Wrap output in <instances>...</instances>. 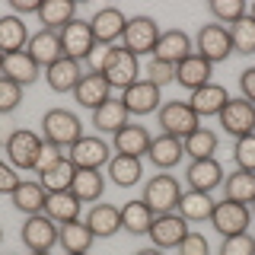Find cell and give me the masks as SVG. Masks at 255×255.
<instances>
[{"mask_svg": "<svg viewBox=\"0 0 255 255\" xmlns=\"http://www.w3.org/2000/svg\"><path fill=\"white\" fill-rule=\"evenodd\" d=\"M42 131H45V143H51V147H58V150H70L80 137H83V125H80V118L74 115V112H67V109L45 112Z\"/></svg>", "mask_w": 255, "mask_h": 255, "instance_id": "cell-1", "label": "cell"}, {"mask_svg": "<svg viewBox=\"0 0 255 255\" xmlns=\"http://www.w3.org/2000/svg\"><path fill=\"white\" fill-rule=\"evenodd\" d=\"M179 198H182L179 179H175V175H169V172H159V175H153V179H147L140 201L159 217V214H172L175 207H179Z\"/></svg>", "mask_w": 255, "mask_h": 255, "instance_id": "cell-2", "label": "cell"}, {"mask_svg": "<svg viewBox=\"0 0 255 255\" xmlns=\"http://www.w3.org/2000/svg\"><path fill=\"white\" fill-rule=\"evenodd\" d=\"M42 147H45V140L38 137L35 131H26V128L13 131L10 137H6V143H3L10 166H13V169H22V172H26V169H35Z\"/></svg>", "mask_w": 255, "mask_h": 255, "instance_id": "cell-3", "label": "cell"}, {"mask_svg": "<svg viewBox=\"0 0 255 255\" xmlns=\"http://www.w3.org/2000/svg\"><path fill=\"white\" fill-rule=\"evenodd\" d=\"M159 22L153 16H131L122 35V48H128L131 54H153V48L159 42Z\"/></svg>", "mask_w": 255, "mask_h": 255, "instance_id": "cell-4", "label": "cell"}, {"mask_svg": "<svg viewBox=\"0 0 255 255\" xmlns=\"http://www.w3.org/2000/svg\"><path fill=\"white\" fill-rule=\"evenodd\" d=\"M137 74H140L137 54H131L122 45H112L109 58H106V67H102V77H106L112 86H118V90H128L131 83H137Z\"/></svg>", "mask_w": 255, "mask_h": 255, "instance_id": "cell-5", "label": "cell"}, {"mask_svg": "<svg viewBox=\"0 0 255 255\" xmlns=\"http://www.w3.org/2000/svg\"><path fill=\"white\" fill-rule=\"evenodd\" d=\"M159 128H163V134H169V137H179L185 140L191 131H198L201 128V118L191 112L188 102H166V106H159Z\"/></svg>", "mask_w": 255, "mask_h": 255, "instance_id": "cell-6", "label": "cell"}, {"mask_svg": "<svg viewBox=\"0 0 255 255\" xmlns=\"http://www.w3.org/2000/svg\"><path fill=\"white\" fill-rule=\"evenodd\" d=\"M252 223V211L249 204H236V201H217L211 214V227L217 230L220 236H236V233H249Z\"/></svg>", "mask_w": 255, "mask_h": 255, "instance_id": "cell-7", "label": "cell"}, {"mask_svg": "<svg viewBox=\"0 0 255 255\" xmlns=\"http://www.w3.org/2000/svg\"><path fill=\"white\" fill-rule=\"evenodd\" d=\"M230 51H233V42H230V29L220 26V22H211V26H201L195 35V54H201L204 61L217 64L227 61Z\"/></svg>", "mask_w": 255, "mask_h": 255, "instance_id": "cell-8", "label": "cell"}, {"mask_svg": "<svg viewBox=\"0 0 255 255\" xmlns=\"http://www.w3.org/2000/svg\"><path fill=\"white\" fill-rule=\"evenodd\" d=\"M22 243H26L29 252H51L61 239V227L45 214H32V217L22 223Z\"/></svg>", "mask_w": 255, "mask_h": 255, "instance_id": "cell-9", "label": "cell"}, {"mask_svg": "<svg viewBox=\"0 0 255 255\" xmlns=\"http://www.w3.org/2000/svg\"><path fill=\"white\" fill-rule=\"evenodd\" d=\"M61 48H64V58H74V61H83L96 51V35H93V26L90 19H74L67 22L61 32Z\"/></svg>", "mask_w": 255, "mask_h": 255, "instance_id": "cell-10", "label": "cell"}, {"mask_svg": "<svg viewBox=\"0 0 255 255\" xmlns=\"http://www.w3.org/2000/svg\"><path fill=\"white\" fill-rule=\"evenodd\" d=\"M220 128L233 137H246V134H255V106L249 99H230L227 106L220 109Z\"/></svg>", "mask_w": 255, "mask_h": 255, "instance_id": "cell-11", "label": "cell"}, {"mask_svg": "<svg viewBox=\"0 0 255 255\" xmlns=\"http://www.w3.org/2000/svg\"><path fill=\"white\" fill-rule=\"evenodd\" d=\"M191 233L188 230V220L179 217V214H159L153 217V227H150V239H153L156 249H179L182 239Z\"/></svg>", "mask_w": 255, "mask_h": 255, "instance_id": "cell-12", "label": "cell"}, {"mask_svg": "<svg viewBox=\"0 0 255 255\" xmlns=\"http://www.w3.org/2000/svg\"><path fill=\"white\" fill-rule=\"evenodd\" d=\"M67 156L77 169H102L112 159V147L102 137H80L74 147L67 150Z\"/></svg>", "mask_w": 255, "mask_h": 255, "instance_id": "cell-13", "label": "cell"}, {"mask_svg": "<svg viewBox=\"0 0 255 255\" xmlns=\"http://www.w3.org/2000/svg\"><path fill=\"white\" fill-rule=\"evenodd\" d=\"M122 102L128 115H150L159 109V86H153L150 80H137L128 90H122Z\"/></svg>", "mask_w": 255, "mask_h": 255, "instance_id": "cell-14", "label": "cell"}, {"mask_svg": "<svg viewBox=\"0 0 255 255\" xmlns=\"http://www.w3.org/2000/svg\"><path fill=\"white\" fill-rule=\"evenodd\" d=\"M211 74H214V64L204 61L201 54H195V51H191L185 61L175 64V83L185 86V90H191V93L211 83Z\"/></svg>", "mask_w": 255, "mask_h": 255, "instance_id": "cell-15", "label": "cell"}, {"mask_svg": "<svg viewBox=\"0 0 255 255\" xmlns=\"http://www.w3.org/2000/svg\"><path fill=\"white\" fill-rule=\"evenodd\" d=\"M93 26V35H96V45H112L115 38L125 35V13L118 10V6H102V10H96V16L90 19Z\"/></svg>", "mask_w": 255, "mask_h": 255, "instance_id": "cell-16", "label": "cell"}, {"mask_svg": "<svg viewBox=\"0 0 255 255\" xmlns=\"http://www.w3.org/2000/svg\"><path fill=\"white\" fill-rule=\"evenodd\" d=\"M185 179H188V185L195 191H207V195H211L217 185H223L227 175H223V166L217 159L207 156V159H191L188 169H185Z\"/></svg>", "mask_w": 255, "mask_h": 255, "instance_id": "cell-17", "label": "cell"}, {"mask_svg": "<svg viewBox=\"0 0 255 255\" xmlns=\"http://www.w3.org/2000/svg\"><path fill=\"white\" fill-rule=\"evenodd\" d=\"M26 54L38 64V67H51L54 61H61V58H64L61 35H58V32H51V29L35 32V35L29 38V45H26Z\"/></svg>", "mask_w": 255, "mask_h": 255, "instance_id": "cell-18", "label": "cell"}, {"mask_svg": "<svg viewBox=\"0 0 255 255\" xmlns=\"http://www.w3.org/2000/svg\"><path fill=\"white\" fill-rule=\"evenodd\" d=\"M77 106H83V109H99L106 99H112V83L102 74H83L80 77V83H77Z\"/></svg>", "mask_w": 255, "mask_h": 255, "instance_id": "cell-19", "label": "cell"}, {"mask_svg": "<svg viewBox=\"0 0 255 255\" xmlns=\"http://www.w3.org/2000/svg\"><path fill=\"white\" fill-rule=\"evenodd\" d=\"M230 102V96H227V90H223L220 83H207V86H201V90H195L188 96V106H191V112H195L198 118H211V115H220V109Z\"/></svg>", "mask_w": 255, "mask_h": 255, "instance_id": "cell-20", "label": "cell"}, {"mask_svg": "<svg viewBox=\"0 0 255 255\" xmlns=\"http://www.w3.org/2000/svg\"><path fill=\"white\" fill-rule=\"evenodd\" d=\"M191 51H195V45H191V38L185 35V32H182V29H169V32L159 35V42L153 48V58L166 61V64H179V61H185Z\"/></svg>", "mask_w": 255, "mask_h": 255, "instance_id": "cell-21", "label": "cell"}, {"mask_svg": "<svg viewBox=\"0 0 255 255\" xmlns=\"http://www.w3.org/2000/svg\"><path fill=\"white\" fill-rule=\"evenodd\" d=\"M80 77H83V70H80V61H74V58H61L51 67H45V83L54 93H74Z\"/></svg>", "mask_w": 255, "mask_h": 255, "instance_id": "cell-22", "label": "cell"}, {"mask_svg": "<svg viewBox=\"0 0 255 255\" xmlns=\"http://www.w3.org/2000/svg\"><path fill=\"white\" fill-rule=\"evenodd\" d=\"M0 74L6 80H13V83H19V86H29V83H35V80L42 77V67H38L26 51H13V54H3Z\"/></svg>", "mask_w": 255, "mask_h": 255, "instance_id": "cell-23", "label": "cell"}, {"mask_svg": "<svg viewBox=\"0 0 255 255\" xmlns=\"http://www.w3.org/2000/svg\"><path fill=\"white\" fill-rule=\"evenodd\" d=\"M45 217H51L58 227L64 223H74L80 220V201L74 191H48V201H45Z\"/></svg>", "mask_w": 255, "mask_h": 255, "instance_id": "cell-24", "label": "cell"}, {"mask_svg": "<svg viewBox=\"0 0 255 255\" xmlns=\"http://www.w3.org/2000/svg\"><path fill=\"white\" fill-rule=\"evenodd\" d=\"M150 140H153V137H150V131H147L143 125H131V122H128L122 131L115 134V153L137 156V159H140V156L150 150Z\"/></svg>", "mask_w": 255, "mask_h": 255, "instance_id": "cell-25", "label": "cell"}, {"mask_svg": "<svg viewBox=\"0 0 255 255\" xmlns=\"http://www.w3.org/2000/svg\"><path fill=\"white\" fill-rule=\"evenodd\" d=\"M86 227L93 230V236L96 239H106V236H115L118 230H122V207H115V204H96L90 214H86Z\"/></svg>", "mask_w": 255, "mask_h": 255, "instance_id": "cell-26", "label": "cell"}, {"mask_svg": "<svg viewBox=\"0 0 255 255\" xmlns=\"http://www.w3.org/2000/svg\"><path fill=\"white\" fill-rule=\"evenodd\" d=\"M147 156H150V163H153V166H159V169H172V166H179V159L185 156V147H182L179 137L159 134V137L150 140Z\"/></svg>", "mask_w": 255, "mask_h": 255, "instance_id": "cell-27", "label": "cell"}, {"mask_svg": "<svg viewBox=\"0 0 255 255\" xmlns=\"http://www.w3.org/2000/svg\"><path fill=\"white\" fill-rule=\"evenodd\" d=\"M10 201L16 211H22V214H42L45 211V201H48V191L42 188V182H26L22 179L19 185L13 188V195H10Z\"/></svg>", "mask_w": 255, "mask_h": 255, "instance_id": "cell-28", "label": "cell"}, {"mask_svg": "<svg viewBox=\"0 0 255 255\" xmlns=\"http://www.w3.org/2000/svg\"><path fill=\"white\" fill-rule=\"evenodd\" d=\"M29 29L19 16H0V54H13V51H26L29 45Z\"/></svg>", "mask_w": 255, "mask_h": 255, "instance_id": "cell-29", "label": "cell"}, {"mask_svg": "<svg viewBox=\"0 0 255 255\" xmlns=\"http://www.w3.org/2000/svg\"><path fill=\"white\" fill-rule=\"evenodd\" d=\"M214 198L207 195V191H182V198H179V217H185L188 223H204V220H211V214H214Z\"/></svg>", "mask_w": 255, "mask_h": 255, "instance_id": "cell-30", "label": "cell"}, {"mask_svg": "<svg viewBox=\"0 0 255 255\" xmlns=\"http://www.w3.org/2000/svg\"><path fill=\"white\" fill-rule=\"evenodd\" d=\"M128 125V109L122 99H106L99 109H93V128L102 134H118Z\"/></svg>", "mask_w": 255, "mask_h": 255, "instance_id": "cell-31", "label": "cell"}, {"mask_svg": "<svg viewBox=\"0 0 255 255\" xmlns=\"http://www.w3.org/2000/svg\"><path fill=\"white\" fill-rule=\"evenodd\" d=\"M70 191L77 195V201H80V204H93V201H99L102 191H106V179H102V169H77Z\"/></svg>", "mask_w": 255, "mask_h": 255, "instance_id": "cell-32", "label": "cell"}, {"mask_svg": "<svg viewBox=\"0 0 255 255\" xmlns=\"http://www.w3.org/2000/svg\"><path fill=\"white\" fill-rule=\"evenodd\" d=\"M140 175H143V166H140V159H137V156L115 153V156L109 159V179L115 182L118 188H131V185H137Z\"/></svg>", "mask_w": 255, "mask_h": 255, "instance_id": "cell-33", "label": "cell"}, {"mask_svg": "<svg viewBox=\"0 0 255 255\" xmlns=\"http://www.w3.org/2000/svg\"><path fill=\"white\" fill-rule=\"evenodd\" d=\"M77 16H74V3L70 0H42V6H38V22L51 32H61Z\"/></svg>", "mask_w": 255, "mask_h": 255, "instance_id": "cell-34", "label": "cell"}, {"mask_svg": "<svg viewBox=\"0 0 255 255\" xmlns=\"http://www.w3.org/2000/svg\"><path fill=\"white\" fill-rule=\"evenodd\" d=\"M153 217L156 214L150 211L140 198L137 201H128L122 207V230H128V233H134V236H143V233H150V227H153Z\"/></svg>", "mask_w": 255, "mask_h": 255, "instance_id": "cell-35", "label": "cell"}, {"mask_svg": "<svg viewBox=\"0 0 255 255\" xmlns=\"http://www.w3.org/2000/svg\"><path fill=\"white\" fill-rule=\"evenodd\" d=\"M223 191H227V201L236 204H252L255 201V172L236 169L223 179Z\"/></svg>", "mask_w": 255, "mask_h": 255, "instance_id": "cell-36", "label": "cell"}, {"mask_svg": "<svg viewBox=\"0 0 255 255\" xmlns=\"http://www.w3.org/2000/svg\"><path fill=\"white\" fill-rule=\"evenodd\" d=\"M58 243L64 246L67 255H77V252H90V246L96 243V236H93V230L86 227V223L74 220V223H64V227H61V239H58Z\"/></svg>", "mask_w": 255, "mask_h": 255, "instance_id": "cell-37", "label": "cell"}, {"mask_svg": "<svg viewBox=\"0 0 255 255\" xmlns=\"http://www.w3.org/2000/svg\"><path fill=\"white\" fill-rule=\"evenodd\" d=\"M74 175H77V166L70 163V156H64V159H58V163L51 166V169H45L38 179H42V188L45 191H70Z\"/></svg>", "mask_w": 255, "mask_h": 255, "instance_id": "cell-38", "label": "cell"}, {"mask_svg": "<svg viewBox=\"0 0 255 255\" xmlns=\"http://www.w3.org/2000/svg\"><path fill=\"white\" fill-rule=\"evenodd\" d=\"M182 147H185V156H191V159H207L217 153V134L211 128H198V131H191L182 140Z\"/></svg>", "mask_w": 255, "mask_h": 255, "instance_id": "cell-39", "label": "cell"}, {"mask_svg": "<svg viewBox=\"0 0 255 255\" xmlns=\"http://www.w3.org/2000/svg\"><path fill=\"white\" fill-rule=\"evenodd\" d=\"M230 42H233L236 54H255V19L243 16L239 22L230 26Z\"/></svg>", "mask_w": 255, "mask_h": 255, "instance_id": "cell-40", "label": "cell"}, {"mask_svg": "<svg viewBox=\"0 0 255 255\" xmlns=\"http://www.w3.org/2000/svg\"><path fill=\"white\" fill-rule=\"evenodd\" d=\"M211 13H214V19L220 22H227V26H233V22H239L243 16H249V6L243 3V0H211Z\"/></svg>", "mask_w": 255, "mask_h": 255, "instance_id": "cell-41", "label": "cell"}, {"mask_svg": "<svg viewBox=\"0 0 255 255\" xmlns=\"http://www.w3.org/2000/svg\"><path fill=\"white\" fill-rule=\"evenodd\" d=\"M233 156H236V166H239V169L255 172V134H246V137L236 140Z\"/></svg>", "mask_w": 255, "mask_h": 255, "instance_id": "cell-42", "label": "cell"}, {"mask_svg": "<svg viewBox=\"0 0 255 255\" xmlns=\"http://www.w3.org/2000/svg\"><path fill=\"white\" fill-rule=\"evenodd\" d=\"M220 255H255V239L249 233H236V236H223Z\"/></svg>", "mask_w": 255, "mask_h": 255, "instance_id": "cell-43", "label": "cell"}, {"mask_svg": "<svg viewBox=\"0 0 255 255\" xmlns=\"http://www.w3.org/2000/svg\"><path fill=\"white\" fill-rule=\"evenodd\" d=\"M147 80L153 86H159V90H163L166 83H175V64H166V61L150 58V64H147Z\"/></svg>", "mask_w": 255, "mask_h": 255, "instance_id": "cell-44", "label": "cell"}, {"mask_svg": "<svg viewBox=\"0 0 255 255\" xmlns=\"http://www.w3.org/2000/svg\"><path fill=\"white\" fill-rule=\"evenodd\" d=\"M19 102H22V86L13 83V80H6V77H0V115L13 112Z\"/></svg>", "mask_w": 255, "mask_h": 255, "instance_id": "cell-45", "label": "cell"}, {"mask_svg": "<svg viewBox=\"0 0 255 255\" xmlns=\"http://www.w3.org/2000/svg\"><path fill=\"white\" fill-rule=\"evenodd\" d=\"M179 255H211V246H207V239L201 233H191L182 239V246H179Z\"/></svg>", "mask_w": 255, "mask_h": 255, "instance_id": "cell-46", "label": "cell"}, {"mask_svg": "<svg viewBox=\"0 0 255 255\" xmlns=\"http://www.w3.org/2000/svg\"><path fill=\"white\" fill-rule=\"evenodd\" d=\"M19 175H16V169L10 163H3V159H0V195H13V188L19 185Z\"/></svg>", "mask_w": 255, "mask_h": 255, "instance_id": "cell-47", "label": "cell"}, {"mask_svg": "<svg viewBox=\"0 0 255 255\" xmlns=\"http://www.w3.org/2000/svg\"><path fill=\"white\" fill-rule=\"evenodd\" d=\"M58 159H64V153H61V150H58V147H51V143H45V147H42V153H38V163H35V172H38V175H42L45 169H51V166H54V163H58Z\"/></svg>", "mask_w": 255, "mask_h": 255, "instance_id": "cell-48", "label": "cell"}, {"mask_svg": "<svg viewBox=\"0 0 255 255\" xmlns=\"http://www.w3.org/2000/svg\"><path fill=\"white\" fill-rule=\"evenodd\" d=\"M239 86H243V99H249L255 106V67L243 70V77H239Z\"/></svg>", "mask_w": 255, "mask_h": 255, "instance_id": "cell-49", "label": "cell"}, {"mask_svg": "<svg viewBox=\"0 0 255 255\" xmlns=\"http://www.w3.org/2000/svg\"><path fill=\"white\" fill-rule=\"evenodd\" d=\"M109 48H112V45H96V51L90 54L93 74H102V67H106V58H109Z\"/></svg>", "mask_w": 255, "mask_h": 255, "instance_id": "cell-50", "label": "cell"}, {"mask_svg": "<svg viewBox=\"0 0 255 255\" xmlns=\"http://www.w3.org/2000/svg\"><path fill=\"white\" fill-rule=\"evenodd\" d=\"M38 6H42V0H13V16L16 13H35L38 16Z\"/></svg>", "mask_w": 255, "mask_h": 255, "instance_id": "cell-51", "label": "cell"}, {"mask_svg": "<svg viewBox=\"0 0 255 255\" xmlns=\"http://www.w3.org/2000/svg\"><path fill=\"white\" fill-rule=\"evenodd\" d=\"M134 255H163V249H156V246H150V249H140V252H134Z\"/></svg>", "mask_w": 255, "mask_h": 255, "instance_id": "cell-52", "label": "cell"}, {"mask_svg": "<svg viewBox=\"0 0 255 255\" xmlns=\"http://www.w3.org/2000/svg\"><path fill=\"white\" fill-rule=\"evenodd\" d=\"M249 16H252V19H255V3H252V6H249Z\"/></svg>", "mask_w": 255, "mask_h": 255, "instance_id": "cell-53", "label": "cell"}, {"mask_svg": "<svg viewBox=\"0 0 255 255\" xmlns=\"http://www.w3.org/2000/svg\"><path fill=\"white\" fill-rule=\"evenodd\" d=\"M32 255H51V252H32Z\"/></svg>", "mask_w": 255, "mask_h": 255, "instance_id": "cell-54", "label": "cell"}, {"mask_svg": "<svg viewBox=\"0 0 255 255\" xmlns=\"http://www.w3.org/2000/svg\"><path fill=\"white\" fill-rule=\"evenodd\" d=\"M0 243H3V230H0Z\"/></svg>", "mask_w": 255, "mask_h": 255, "instance_id": "cell-55", "label": "cell"}, {"mask_svg": "<svg viewBox=\"0 0 255 255\" xmlns=\"http://www.w3.org/2000/svg\"><path fill=\"white\" fill-rule=\"evenodd\" d=\"M0 67H3V54H0Z\"/></svg>", "mask_w": 255, "mask_h": 255, "instance_id": "cell-56", "label": "cell"}, {"mask_svg": "<svg viewBox=\"0 0 255 255\" xmlns=\"http://www.w3.org/2000/svg\"><path fill=\"white\" fill-rule=\"evenodd\" d=\"M77 255H86V252H77Z\"/></svg>", "mask_w": 255, "mask_h": 255, "instance_id": "cell-57", "label": "cell"}, {"mask_svg": "<svg viewBox=\"0 0 255 255\" xmlns=\"http://www.w3.org/2000/svg\"><path fill=\"white\" fill-rule=\"evenodd\" d=\"M6 255H10V252H6Z\"/></svg>", "mask_w": 255, "mask_h": 255, "instance_id": "cell-58", "label": "cell"}, {"mask_svg": "<svg viewBox=\"0 0 255 255\" xmlns=\"http://www.w3.org/2000/svg\"><path fill=\"white\" fill-rule=\"evenodd\" d=\"M252 204H255V201H252Z\"/></svg>", "mask_w": 255, "mask_h": 255, "instance_id": "cell-59", "label": "cell"}]
</instances>
